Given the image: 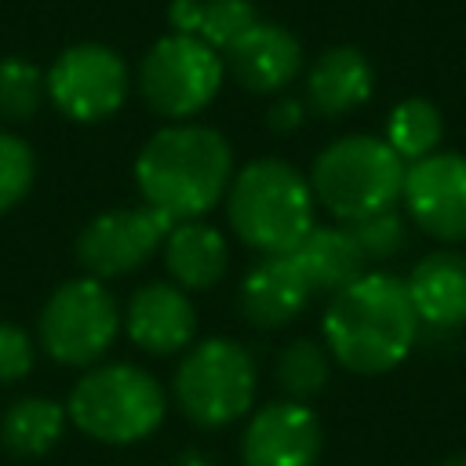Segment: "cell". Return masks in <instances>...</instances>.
I'll use <instances>...</instances> for the list:
<instances>
[{
    "mask_svg": "<svg viewBox=\"0 0 466 466\" xmlns=\"http://www.w3.org/2000/svg\"><path fill=\"white\" fill-rule=\"evenodd\" d=\"M47 76V98L58 113H66L76 124H98L113 116L127 98V66L124 58L106 44H73L66 47Z\"/></svg>",
    "mask_w": 466,
    "mask_h": 466,
    "instance_id": "obj_9",
    "label": "cell"
},
{
    "mask_svg": "<svg viewBox=\"0 0 466 466\" xmlns=\"http://www.w3.org/2000/svg\"><path fill=\"white\" fill-rule=\"evenodd\" d=\"M309 295L313 288L295 255H262L240 280V313L248 324L273 331L291 324L306 309Z\"/></svg>",
    "mask_w": 466,
    "mask_h": 466,
    "instance_id": "obj_15",
    "label": "cell"
},
{
    "mask_svg": "<svg viewBox=\"0 0 466 466\" xmlns=\"http://www.w3.org/2000/svg\"><path fill=\"white\" fill-rule=\"evenodd\" d=\"M175 222L153 208H113L95 215L76 237V262L87 277L109 280L138 269L167 237Z\"/></svg>",
    "mask_w": 466,
    "mask_h": 466,
    "instance_id": "obj_10",
    "label": "cell"
},
{
    "mask_svg": "<svg viewBox=\"0 0 466 466\" xmlns=\"http://www.w3.org/2000/svg\"><path fill=\"white\" fill-rule=\"evenodd\" d=\"M444 116L430 98H404L386 116V142L404 164H415L441 149Z\"/></svg>",
    "mask_w": 466,
    "mask_h": 466,
    "instance_id": "obj_22",
    "label": "cell"
},
{
    "mask_svg": "<svg viewBox=\"0 0 466 466\" xmlns=\"http://www.w3.org/2000/svg\"><path fill=\"white\" fill-rule=\"evenodd\" d=\"M167 22L175 33H189L222 55L258 22V11L251 0H171Z\"/></svg>",
    "mask_w": 466,
    "mask_h": 466,
    "instance_id": "obj_20",
    "label": "cell"
},
{
    "mask_svg": "<svg viewBox=\"0 0 466 466\" xmlns=\"http://www.w3.org/2000/svg\"><path fill=\"white\" fill-rule=\"evenodd\" d=\"M302 120H306V102H299V98H277V102L269 106V113H266V124H269L277 135L299 131Z\"/></svg>",
    "mask_w": 466,
    "mask_h": 466,
    "instance_id": "obj_28",
    "label": "cell"
},
{
    "mask_svg": "<svg viewBox=\"0 0 466 466\" xmlns=\"http://www.w3.org/2000/svg\"><path fill=\"white\" fill-rule=\"evenodd\" d=\"M408 299L422 328L451 331L466 328V255L455 248H441L411 266L404 277Z\"/></svg>",
    "mask_w": 466,
    "mask_h": 466,
    "instance_id": "obj_16",
    "label": "cell"
},
{
    "mask_svg": "<svg viewBox=\"0 0 466 466\" xmlns=\"http://www.w3.org/2000/svg\"><path fill=\"white\" fill-rule=\"evenodd\" d=\"M408 164L386 138L346 135L324 146L309 171L313 200L339 222H360L400 200Z\"/></svg>",
    "mask_w": 466,
    "mask_h": 466,
    "instance_id": "obj_4",
    "label": "cell"
},
{
    "mask_svg": "<svg viewBox=\"0 0 466 466\" xmlns=\"http://www.w3.org/2000/svg\"><path fill=\"white\" fill-rule=\"evenodd\" d=\"M171 466H215V462H211L204 451H182V455H178Z\"/></svg>",
    "mask_w": 466,
    "mask_h": 466,
    "instance_id": "obj_29",
    "label": "cell"
},
{
    "mask_svg": "<svg viewBox=\"0 0 466 466\" xmlns=\"http://www.w3.org/2000/svg\"><path fill=\"white\" fill-rule=\"evenodd\" d=\"M233 182L229 142L204 124H167L135 157V186L146 208L171 222L208 215Z\"/></svg>",
    "mask_w": 466,
    "mask_h": 466,
    "instance_id": "obj_2",
    "label": "cell"
},
{
    "mask_svg": "<svg viewBox=\"0 0 466 466\" xmlns=\"http://www.w3.org/2000/svg\"><path fill=\"white\" fill-rule=\"evenodd\" d=\"M444 466H466V451H462V455H451Z\"/></svg>",
    "mask_w": 466,
    "mask_h": 466,
    "instance_id": "obj_30",
    "label": "cell"
},
{
    "mask_svg": "<svg viewBox=\"0 0 466 466\" xmlns=\"http://www.w3.org/2000/svg\"><path fill=\"white\" fill-rule=\"evenodd\" d=\"M222 80H226L222 55L189 33L160 36L138 66L142 98L149 102L153 113H160L175 124L197 116L204 106H211Z\"/></svg>",
    "mask_w": 466,
    "mask_h": 466,
    "instance_id": "obj_7",
    "label": "cell"
},
{
    "mask_svg": "<svg viewBox=\"0 0 466 466\" xmlns=\"http://www.w3.org/2000/svg\"><path fill=\"white\" fill-rule=\"evenodd\" d=\"M164 251V266L171 273V280L182 288V291H204V288H215L226 269H229V244L226 237L200 222V218H189V222H175L160 244Z\"/></svg>",
    "mask_w": 466,
    "mask_h": 466,
    "instance_id": "obj_18",
    "label": "cell"
},
{
    "mask_svg": "<svg viewBox=\"0 0 466 466\" xmlns=\"http://www.w3.org/2000/svg\"><path fill=\"white\" fill-rule=\"evenodd\" d=\"M400 200L408 218L433 240L455 248L466 244V157L437 149L404 171Z\"/></svg>",
    "mask_w": 466,
    "mask_h": 466,
    "instance_id": "obj_11",
    "label": "cell"
},
{
    "mask_svg": "<svg viewBox=\"0 0 466 466\" xmlns=\"http://www.w3.org/2000/svg\"><path fill=\"white\" fill-rule=\"evenodd\" d=\"M124 328L131 342L153 357H167L189 350L197 335V309L178 284H142L124 313Z\"/></svg>",
    "mask_w": 466,
    "mask_h": 466,
    "instance_id": "obj_14",
    "label": "cell"
},
{
    "mask_svg": "<svg viewBox=\"0 0 466 466\" xmlns=\"http://www.w3.org/2000/svg\"><path fill=\"white\" fill-rule=\"evenodd\" d=\"M255 360L233 339H204L189 346L175 371L178 411L200 430H218L248 415V408L255 404Z\"/></svg>",
    "mask_w": 466,
    "mask_h": 466,
    "instance_id": "obj_6",
    "label": "cell"
},
{
    "mask_svg": "<svg viewBox=\"0 0 466 466\" xmlns=\"http://www.w3.org/2000/svg\"><path fill=\"white\" fill-rule=\"evenodd\" d=\"M350 233H353V240H357V248H360V255H364L368 262L393 258V255L404 248V240H408L404 218H400L393 208L375 211V215H368V218H360V222H350Z\"/></svg>",
    "mask_w": 466,
    "mask_h": 466,
    "instance_id": "obj_26",
    "label": "cell"
},
{
    "mask_svg": "<svg viewBox=\"0 0 466 466\" xmlns=\"http://www.w3.org/2000/svg\"><path fill=\"white\" fill-rule=\"evenodd\" d=\"M47 98V76L29 58H0V116L22 124L40 113Z\"/></svg>",
    "mask_w": 466,
    "mask_h": 466,
    "instance_id": "obj_24",
    "label": "cell"
},
{
    "mask_svg": "<svg viewBox=\"0 0 466 466\" xmlns=\"http://www.w3.org/2000/svg\"><path fill=\"white\" fill-rule=\"evenodd\" d=\"M375 91V69L364 51L339 44L317 55L306 73V106L320 116H346L360 109Z\"/></svg>",
    "mask_w": 466,
    "mask_h": 466,
    "instance_id": "obj_17",
    "label": "cell"
},
{
    "mask_svg": "<svg viewBox=\"0 0 466 466\" xmlns=\"http://www.w3.org/2000/svg\"><path fill=\"white\" fill-rule=\"evenodd\" d=\"M291 255L302 266L309 288L313 291H328V295H335L346 284H353L364 273V262H368L360 255L350 226H313Z\"/></svg>",
    "mask_w": 466,
    "mask_h": 466,
    "instance_id": "obj_19",
    "label": "cell"
},
{
    "mask_svg": "<svg viewBox=\"0 0 466 466\" xmlns=\"http://www.w3.org/2000/svg\"><path fill=\"white\" fill-rule=\"evenodd\" d=\"M33 368V339L25 328L0 320V382H18Z\"/></svg>",
    "mask_w": 466,
    "mask_h": 466,
    "instance_id": "obj_27",
    "label": "cell"
},
{
    "mask_svg": "<svg viewBox=\"0 0 466 466\" xmlns=\"http://www.w3.org/2000/svg\"><path fill=\"white\" fill-rule=\"evenodd\" d=\"M273 379L277 386L284 390L288 400H309L317 397L328 379H331V353L328 346L313 342V339H295L288 342L280 353H277V364H273Z\"/></svg>",
    "mask_w": 466,
    "mask_h": 466,
    "instance_id": "obj_23",
    "label": "cell"
},
{
    "mask_svg": "<svg viewBox=\"0 0 466 466\" xmlns=\"http://www.w3.org/2000/svg\"><path fill=\"white\" fill-rule=\"evenodd\" d=\"M324 426L302 400H273L258 408L240 437L244 466H317Z\"/></svg>",
    "mask_w": 466,
    "mask_h": 466,
    "instance_id": "obj_12",
    "label": "cell"
},
{
    "mask_svg": "<svg viewBox=\"0 0 466 466\" xmlns=\"http://www.w3.org/2000/svg\"><path fill=\"white\" fill-rule=\"evenodd\" d=\"M226 73L251 95L284 91L302 69V44L277 22H255L233 47L222 51Z\"/></svg>",
    "mask_w": 466,
    "mask_h": 466,
    "instance_id": "obj_13",
    "label": "cell"
},
{
    "mask_svg": "<svg viewBox=\"0 0 466 466\" xmlns=\"http://www.w3.org/2000/svg\"><path fill=\"white\" fill-rule=\"evenodd\" d=\"M36 178V157L25 138L0 131V215L18 208Z\"/></svg>",
    "mask_w": 466,
    "mask_h": 466,
    "instance_id": "obj_25",
    "label": "cell"
},
{
    "mask_svg": "<svg viewBox=\"0 0 466 466\" xmlns=\"http://www.w3.org/2000/svg\"><path fill=\"white\" fill-rule=\"evenodd\" d=\"M313 208L309 178L277 157L251 160L226 189L229 226L258 255H291L317 226Z\"/></svg>",
    "mask_w": 466,
    "mask_h": 466,
    "instance_id": "obj_3",
    "label": "cell"
},
{
    "mask_svg": "<svg viewBox=\"0 0 466 466\" xmlns=\"http://www.w3.org/2000/svg\"><path fill=\"white\" fill-rule=\"evenodd\" d=\"M66 404L51 397H22L0 419V444L18 459L47 455L66 430Z\"/></svg>",
    "mask_w": 466,
    "mask_h": 466,
    "instance_id": "obj_21",
    "label": "cell"
},
{
    "mask_svg": "<svg viewBox=\"0 0 466 466\" xmlns=\"http://www.w3.org/2000/svg\"><path fill=\"white\" fill-rule=\"evenodd\" d=\"M167 411L160 382L135 364L91 368L69 393L66 415L102 444H135L149 437Z\"/></svg>",
    "mask_w": 466,
    "mask_h": 466,
    "instance_id": "obj_5",
    "label": "cell"
},
{
    "mask_svg": "<svg viewBox=\"0 0 466 466\" xmlns=\"http://www.w3.org/2000/svg\"><path fill=\"white\" fill-rule=\"evenodd\" d=\"M320 328L335 364L353 375H386L415 350L422 324L400 277L364 269L328 299Z\"/></svg>",
    "mask_w": 466,
    "mask_h": 466,
    "instance_id": "obj_1",
    "label": "cell"
},
{
    "mask_svg": "<svg viewBox=\"0 0 466 466\" xmlns=\"http://www.w3.org/2000/svg\"><path fill=\"white\" fill-rule=\"evenodd\" d=\"M36 331L51 360L69 368H87L102 360L106 350L113 346L120 331V309L102 280L76 277L51 291V299L40 309Z\"/></svg>",
    "mask_w": 466,
    "mask_h": 466,
    "instance_id": "obj_8",
    "label": "cell"
}]
</instances>
